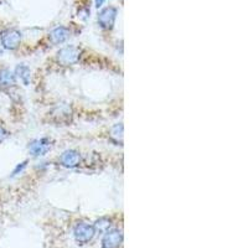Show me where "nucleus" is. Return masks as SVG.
Listing matches in <instances>:
<instances>
[{"label": "nucleus", "mask_w": 248, "mask_h": 248, "mask_svg": "<svg viewBox=\"0 0 248 248\" xmlns=\"http://www.w3.org/2000/svg\"><path fill=\"white\" fill-rule=\"evenodd\" d=\"M81 50L76 46H65L57 52V61L62 66H72L79 61Z\"/></svg>", "instance_id": "obj_1"}, {"label": "nucleus", "mask_w": 248, "mask_h": 248, "mask_svg": "<svg viewBox=\"0 0 248 248\" xmlns=\"http://www.w3.org/2000/svg\"><path fill=\"white\" fill-rule=\"evenodd\" d=\"M0 43L6 50H16L21 44V32L16 29H6L0 32Z\"/></svg>", "instance_id": "obj_2"}, {"label": "nucleus", "mask_w": 248, "mask_h": 248, "mask_svg": "<svg viewBox=\"0 0 248 248\" xmlns=\"http://www.w3.org/2000/svg\"><path fill=\"white\" fill-rule=\"evenodd\" d=\"M96 234V230L93 225L90 223L81 222L75 227V240L79 245H87L93 240V237Z\"/></svg>", "instance_id": "obj_3"}, {"label": "nucleus", "mask_w": 248, "mask_h": 248, "mask_svg": "<svg viewBox=\"0 0 248 248\" xmlns=\"http://www.w3.org/2000/svg\"><path fill=\"white\" fill-rule=\"evenodd\" d=\"M118 10L114 6H107L99 13L98 15V24L102 29L105 30H112L114 24H116Z\"/></svg>", "instance_id": "obj_4"}, {"label": "nucleus", "mask_w": 248, "mask_h": 248, "mask_svg": "<svg viewBox=\"0 0 248 248\" xmlns=\"http://www.w3.org/2000/svg\"><path fill=\"white\" fill-rule=\"evenodd\" d=\"M123 242V233L119 230H108L106 232L103 240H102V247L103 248H118Z\"/></svg>", "instance_id": "obj_5"}, {"label": "nucleus", "mask_w": 248, "mask_h": 248, "mask_svg": "<svg viewBox=\"0 0 248 248\" xmlns=\"http://www.w3.org/2000/svg\"><path fill=\"white\" fill-rule=\"evenodd\" d=\"M51 145L52 144H51L50 139H36V140L30 143V145H29V152H30V154L34 155V156H43V155H45L51 149Z\"/></svg>", "instance_id": "obj_6"}, {"label": "nucleus", "mask_w": 248, "mask_h": 248, "mask_svg": "<svg viewBox=\"0 0 248 248\" xmlns=\"http://www.w3.org/2000/svg\"><path fill=\"white\" fill-rule=\"evenodd\" d=\"M79 163H81V155L76 150H66L61 155V164L63 167L72 169V168L78 167Z\"/></svg>", "instance_id": "obj_7"}, {"label": "nucleus", "mask_w": 248, "mask_h": 248, "mask_svg": "<svg viewBox=\"0 0 248 248\" xmlns=\"http://www.w3.org/2000/svg\"><path fill=\"white\" fill-rule=\"evenodd\" d=\"M70 36V29H67L66 26H59L50 32V41L54 45H60V44L66 43Z\"/></svg>", "instance_id": "obj_8"}, {"label": "nucleus", "mask_w": 248, "mask_h": 248, "mask_svg": "<svg viewBox=\"0 0 248 248\" xmlns=\"http://www.w3.org/2000/svg\"><path fill=\"white\" fill-rule=\"evenodd\" d=\"M16 83V77L10 70H1L0 71V87L1 88H10L14 87Z\"/></svg>", "instance_id": "obj_9"}, {"label": "nucleus", "mask_w": 248, "mask_h": 248, "mask_svg": "<svg viewBox=\"0 0 248 248\" xmlns=\"http://www.w3.org/2000/svg\"><path fill=\"white\" fill-rule=\"evenodd\" d=\"M15 77H19L20 81L23 82L25 86L29 85L30 77H31L30 68H29L26 65H19L16 67V70H15Z\"/></svg>", "instance_id": "obj_10"}, {"label": "nucleus", "mask_w": 248, "mask_h": 248, "mask_svg": "<svg viewBox=\"0 0 248 248\" xmlns=\"http://www.w3.org/2000/svg\"><path fill=\"white\" fill-rule=\"evenodd\" d=\"M110 220L107 218V217H101L99 220L96 221V223L93 225L96 232H101V233H106L108 230H110Z\"/></svg>", "instance_id": "obj_11"}, {"label": "nucleus", "mask_w": 248, "mask_h": 248, "mask_svg": "<svg viewBox=\"0 0 248 248\" xmlns=\"http://www.w3.org/2000/svg\"><path fill=\"white\" fill-rule=\"evenodd\" d=\"M110 139L116 141L117 144L123 143V125H122V123L116 124L110 129Z\"/></svg>", "instance_id": "obj_12"}, {"label": "nucleus", "mask_w": 248, "mask_h": 248, "mask_svg": "<svg viewBox=\"0 0 248 248\" xmlns=\"http://www.w3.org/2000/svg\"><path fill=\"white\" fill-rule=\"evenodd\" d=\"M25 167H26V161H24V163H21V165H17L16 169L14 170V172H13V175H17L19 172H21L24 169H25Z\"/></svg>", "instance_id": "obj_13"}, {"label": "nucleus", "mask_w": 248, "mask_h": 248, "mask_svg": "<svg viewBox=\"0 0 248 248\" xmlns=\"http://www.w3.org/2000/svg\"><path fill=\"white\" fill-rule=\"evenodd\" d=\"M6 136H8V132H6L1 125H0V140H3Z\"/></svg>", "instance_id": "obj_14"}, {"label": "nucleus", "mask_w": 248, "mask_h": 248, "mask_svg": "<svg viewBox=\"0 0 248 248\" xmlns=\"http://www.w3.org/2000/svg\"><path fill=\"white\" fill-rule=\"evenodd\" d=\"M106 0H96V6L97 8H101L102 5H103V3H105Z\"/></svg>", "instance_id": "obj_15"}]
</instances>
